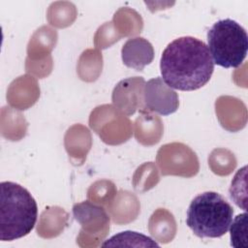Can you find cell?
<instances>
[{
  "label": "cell",
  "mask_w": 248,
  "mask_h": 248,
  "mask_svg": "<svg viewBox=\"0 0 248 248\" xmlns=\"http://www.w3.org/2000/svg\"><path fill=\"white\" fill-rule=\"evenodd\" d=\"M233 208L220 194L212 191L196 196L188 209L186 224L200 238L223 236L231 226Z\"/></svg>",
  "instance_id": "obj_3"
},
{
  "label": "cell",
  "mask_w": 248,
  "mask_h": 248,
  "mask_svg": "<svg viewBox=\"0 0 248 248\" xmlns=\"http://www.w3.org/2000/svg\"><path fill=\"white\" fill-rule=\"evenodd\" d=\"M160 71L164 82L172 89L193 91L210 79L214 63L207 45L192 37H179L163 50Z\"/></svg>",
  "instance_id": "obj_1"
},
{
  "label": "cell",
  "mask_w": 248,
  "mask_h": 248,
  "mask_svg": "<svg viewBox=\"0 0 248 248\" xmlns=\"http://www.w3.org/2000/svg\"><path fill=\"white\" fill-rule=\"evenodd\" d=\"M128 241H132L133 246H154L159 247V244L154 241L149 236H146L142 233L126 231L121 232L117 234L112 235L110 238L107 239L105 242L102 243L103 247L107 246H125Z\"/></svg>",
  "instance_id": "obj_7"
},
{
  "label": "cell",
  "mask_w": 248,
  "mask_h": 248,
  "mask_svg": "<svg viewBox=\"0 0 248 248\" xmlns=\"http://www.w3.org/2000/svg\"><path fill=\"white\" fill-rule=\"evenodd\" d=\"M0 187V240L13 241L34 229L38 205L30 192L16 182L3 181Z\"/></svg>",
  "instance_id": "obj_2"
},
{
  "label": "cell",
  "mask_w": 248,
  "mask_h": 248,
  "mask_svg": "<svg viewBox=\"0 0 248 248\" xmlns=\"http://www.w3.org/2000/svg\"><path fill=\"white\" fill-rule=\"evenodd\" d=\"M121 57L123 63L137 71H142L154 58L152 45L144 38L136 37L129 39L122 46Z\"/></svg>",
  "instance_id": "obj_6"
},
{
  "label": "cell",
  "mask_w": 248,
  "mask_h": 248,
  "mask_svg": "<svg viewBox=\"0 0 248 248\" xmlns=\"http://www.w3.org/2000/svg\"><path fill=\"white\" fill-rule=\"evenodd\" d=\"M178 106L177 93L168 86L162 78L157 77L144 83L143 111H153L161 115H170L177 110Z\"/></svg>",
  "instance_id": "obj_5"
},
{
  "label": "cell",
  "mask_w": 248,
  "mask_h": 248,
  "mask_svg": "<svg viewBox=\"0 0 248 248\" xmlns=\"http://www.w3.org/2000/svg\"><path fill=\"white\" fill-rule=\"evenodd\" d=\"M207 47L214 64L237 68L247 55V32L235 20L220 19L207 31Z\"/></svg>",
  "instance_id": "obj_4"
},
{
  "label": "cell",
  "mask_w": 248,
  "mask_h": 248,
  "mask_svg": "<svg viewBox=\"0 0 248 248\" xmlns=\"http://www.w3.org/2000/svg\"><path fill=\"white\" fill-rule=\"evenodd\" d=\"M247 214L246 212L238 214L231 223V245L236 248L247 247Z\"/></svg>",
  "instance_id": "obj_8"
}]
</instances>
